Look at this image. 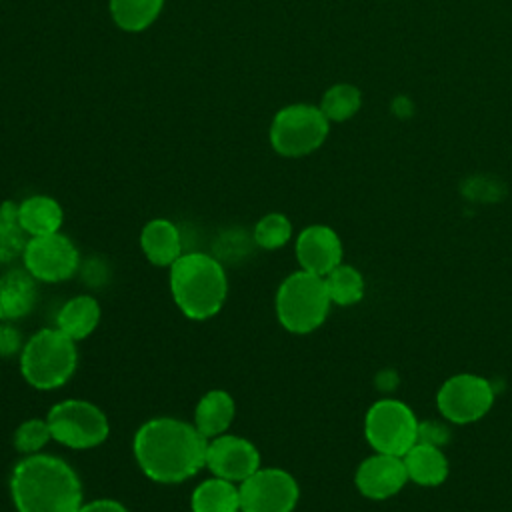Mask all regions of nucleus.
Segmentation results:
<instances>
[{"label": "nucleus", "instance_id": "1", "mask_svg": "<svg viewBox=\"0 0 512 512\" xmlns=\"http://www.w3.org/2000/svg\"><path fill=\"white\" fill-rule=\"evenodd\" d=\"M208 440L190 422L156 416L140 424L132 438V454L146 478L158 484H180L200 472Z\"/></svg>", "mask_w": 512, "mask_h": 512}, {"label": "nucleus", "instance_id": "2", "mask_svg": "<svg viewBox=\"0 0 512 512\" xmlns=\"http://www.w3.org/2000/svg\"><path fill=\"white\" fill-rule=\"evenodd\" d=\"M16 512H78L82 484L76 470L52 454L22 456L10 472Z\"/></svg>", "mask_w": 512, "mask_h": 512}, {"label": "nucleus", "instance_id": "3", "mask_svg": "<svg viewBox=\"0 0 512 512\" xmlns=\"http://www.w3.org/2000/svg\"><path fill=\"white\" fill-rule=\"evenodd\" d=\"M168 286L174 304L190 320L216 316L228 296L226 270L206 252H184L168 268Z\"/></svg>", "mask_w": 512, "mask_h": 512}, {"label": "nucleus", "instance_id": "4", "mask_svg": "<svg viewBox=\"0 0 512 512\" xmlns=\"http://www.w3.org/2000/svg\"><path fill=\"white\" fill-rule=\"evenodd\" d=\"M22 378L36 390L64 386L78 368V348L58 328H42L26 342L18 358Z\"/></svg>", "mask_w": 512, "mask_h": 512}, {"label": "nucleus", "instance_id": "5", "mask_svg": "<svg viewBox=\"0 0 512 512\" xmlns=\"http://www.w3.org/2000/svg\"><path fill=\"white\" fill-rule=\"evenodd\" d=\"M332 300L322 276L306 270L288 274L274 298V310L280 326L292 334H310L328 318Z\"/></svg>", "mask_w": 512, "mask_h": 512}, {"label": "nucleus", "instance_id": "6", "mask_svg": "<svg viewBox=\"0 0 512 512\" xmlns=\"http://www.w3.org/2000/svg\"><path fill=\"white\" fill-rule=\"evenodd\" d=\"M330 130V122L312 104H290L280 108L270 124V144L286 158H300L318 150Z\"/></svg>", "mask_w": 512, "mask_h": 512}, {"label": "nucleus", "instance_id": "7", "mask_svg": "<svg viewBox=\"0 0 512 512\" xmlns=\"http://www.w3.org/2000/svg\"><path fill=\"white\" fill-rule=\"evenodd\" d=\"M46 422L52 432V440L72 450H88L106 442L110 434L108 416L92 402L80 398H66L56 402Z\"/></svg>", "mask_w": 512, "mask_h": 512}, {"label": "nucleus", "instance_id": "8", "mask_svg": "<svg viewBox=\"0 0 512 512\" xmlns=\"http://www.w3.org/2000/svg\"><path fill=\"white\" fill-rule=\"evenodd\" d=\"M364 436L374 452L404 456L420 440V422L402 400L382 398L366 412Z\"/></svg>", "mask_w": 512, "mask_h": 512}, {"label": "nucleus", "instance_id": "9", "mask_svg": "<svg viewBox=\"0 0 512 512\" xmlns=\"http://www.w3.org/2000/svg\"><path fill=\"white\" fill-rule=\"evenodd\" d=\"M494 386L470 372L450 376L436 392L440 414L452 424H472L484 418L494 404Z\"/></svg>", "mask_w": 512, "mask_h": 512}, {"label": "nucleus", "instance_id": "10", "mask_svg": "<svg viewBox=\"0 0 512 512\" xmlns=\"http://www.w3.org/2000/svg\"><path fill=\"white\" fill-rule=\"evenodd\" d=\"M240 512H292L300 498L296 478L284 468H258L238 484Z\"/></svg>", "mask_w": 512, "mask_h": 512}, {"label": "nucleus", "instance_id": "11", "mask_svg": "<svg viewBox=\"0 0 512 512\" xmlns=\"http://www.w3.org/2000/svg\"><path fill=\"white\" fill-rule=\"evenodd\" d=\"M24 268L46 284H56L72 278L80 268V252L74 242L62 232L30 236L22 252Z\"/></svg>", "mask_w": 512, "mask_h": 512}, {"label": "nucleus", "instance_id": "12", "mask_svg": "<svg viewBox=\"0 0 512 512\" xmlns=\"http://www.w3.org/2000/svg\"><path fill=\"white\" fill-rule=\"evenodd\" d=\"M204 468L212 476L240 484L260 468V452L248 438L224 432L208 440Z\"/></svg>", "mask_w": 512, "mask_h": 512}, {"label": "nucleus", "instance_id": "13", "mask_svg": "<svg viewBox=\"0 0 512 512\" xmlns=\"http://www.w3.org/2000/svg\"><path fill=\"white\" fill-rule=\"evenodd\" d=\"M294 254L300 270L324 278L338 264H342L344 248L336 230L326 224H312L298 232Z\"/></svg>", "mask_w": 512, "mask_h": 512}, {"label": "nucleus", "instance_id": "14", "mask_svg": "<svg viewBox=\"0 0 512 512\" xmlns=\"http://www.w3.org/2000/svg\"><path fill=\"white\" fill-rule=\"evenodd\" d=\"M408 482L402 456L374 452L364 458L354 474L358 492L370 500H386L396 496Z\"/></svg>", "mask_w": 512, "mask_h": 512}, {"label": "nucleus", "instance_id": "15", "mask_svg": "<svg viewBox=\"0 0 512 512\" xmlns=\"http://www.w3.org/2000/svg\"><path fill=\"white\" fill-rule=\"evenodd\" d=\"M36 278L26 268H12L0 276V320L26 318L38 302Z\"/></svg>", "mask_w": 512, "mask_h": 512}, {"label": "nucleus", "instance_id": "16", "mask_svg": "<svg viewBox=\"0 0 512 512\" xmlns=\"http://www.w3.org/2000/svg\"><path fill=\"white\" fill-rule=\"evenodd\" d=\"M140 248L154 266L170 268L182 252V234L168 218H152L140 232Z\"/></svg>", "mask_w": 512, "mask_h": 512}, {"label": "nucleus", "instance_id": "17", "mask_svg": "<svg viewBox=\"0 0 512 512\" xmlns=\"http://www.w3.org/2000/svg\"><path fill=\"white\" fill-rule=\"evenodd\" d=\"M102 310L94 296L78 294L66 300L56 312V328L74 342L88 338L100 324Z\"/></svg>", "mask_w": 512, "mask_h": 512}, {"label": "nucleus", "instance_id": "18", "mask_svg": "<svg viewBox=\"0 0 512 512\" xmlns=\"http://www.w3.org/2000/svg\"><path fill=\"white\" fill-rule=\"evenodd\" d=\"M236 414V404L234 398L226 390H208L196 404L194 408V426L198 432L210 440L214 436L224 434Z\"/></svg>", "mask_w": 512, "mask_h": 512}, {"label": "nucleus", "instance_id": "19", "mask_svg": "<svg viewBox=\"0 0 512 512\" xmlns=\"http://www.w3.org/2000/svg\"><path fill=\"white\" fill-rule=\"evenodd\" d=\"M408 480L418 486H438L448 476V460L440 446L418 440L404 456Z\"/></svg>", "mask_w": 512, "mask_h": 512}, {"label": "nucleus", "instance_id": "20", "mask_svg": "<svg viewBox=\"0 0 512 512\" xmlns=\"http://www.w3.org/2000/svg\"><path fill=\"white\" fill-rule=\"evenodd\" d=\"M18 222L26 236H44L60 232L64 212L58 200L46 194H34L18 204Z\"/></svg>", "mask_w": 512, "mask_h": 512}, {"label": "nucleus", "instance_id": "21", "mask_svg": "<svg viewBox=\"0 0 512 512\" xmlns=\"http://www.w3.org/2000/svg\"><path fill=\"white\" fill-rule=\"evenodd\" d=\"M192 512H240L238 484L212 476L202 480L190 496Z\"/></svg>", "mask_w": 512, "mask_h": 512}, {"label": "nucleus", "instance_id": "22", "mask_svg": "<svg viewBox=\"0 0 512 512\" xmlns=\"http://www.w3.org/2000/svg\"><path fill=\"white\" fill-rule=\"evenodd\" d=\"M164 0H110V14L126 32L146 30L160 14Z\"/></svg>", "mask_w": 512, "mask_h": 512}, {"label": "nucleus", "instance_id": "23", "mask_svg": "<svg viewBox=\"0 0 512 512\" xmlns=\"http://www.w3.org/2000/svg\"><path fill=\"white\" fill-rule=\"evenodd\" d=\"M328 296L336 306H352L362 300L366 284L360 270L350 264H338L330 274L324 276Z\"/></svg>", "mask_w": 512, "mask_h": 512}, {"label": "nucleus", "instance_id": "24", "mask_svg": "<svg viewBox=\"0 0 512 512\" xmlns=\"http://www.w3.org/2000/svg\"><path fill=\"white\" fill-rule=\"evenodd\" d=\"M28 242L26 232L18 222V204H0V264H8L22 256Z\"/></svg>", "mask_w": 512, "mask_h": 512}, {"label": "nucleus", "instance_id": "25", "mask_svg": "<svg viewBox=\"0 0 512 512\" xmlns=\"http://www.w3.org/2000/svg\"><path fill=\"white\" fill-rule=\"evenodd\" d=\"M362 106V94L352 84H334L330 86L320 102V110L328 118V122H344L352 118Z\"/></svg>", "mask_w": 512, "mask_h": 512}, {"label": "nucleus", "instance_id": "26", "mask_svg": "<svg viewBox=\"0 0 512 512\" xmlns=\"http://www.w3.org/2000/svg\"><path fill=\"white\" fill-rule=\"evenodd\" d=\"M254 244L264 250H278L292 238V222L280 212L264 214L252 230Z\"/></svg>", "mask_w": 512, "mask_h": 512}, {"label": "nucleus", "instance_id": "27", "mask_svg": "<svg viewBox=\"0 0 512 512\" xmlns=\"http://www.w3.org/2000/svg\"><path fill=\"white\" fill-rule=\"evenodd\" d=\"M52 440L46 418H28L14 432V448L22 456L38 454Z\"/></svg>", "mask_w": 512, "mask_h": 512}, {"label": "nucleus", "instance_id": "28", "mask_svg": "<svg viewBox=\"0 0 512 512\" xmlns=\"http://www.w3.org/2000/svg\"><path fill=\"white\" fill-rule=\"evenodd\" d=\"M22 334L16 326H12L10 322H0V356L2 358H12L14 354H20L24 348Z\"/></svg>", "mask_w": 512, "mask_h": 512}, {"label": "nucleus", "instance_id": "29", "mask_svg": "<svg viewBox=\"0 0 512 512\" xmlns=\"http://www.w3.org/2000/svg\"><path fill=\"white\" fill-rule=\"evenodd\" d=\"M78 512H130V510L114 498H96L90 502H82Z\"/></svg>", "mask_w": 512, "mask_h": 512}]
</instances>
